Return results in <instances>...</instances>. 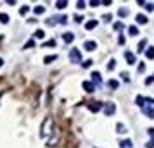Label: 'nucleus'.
Returning <instances> with one entry per match:
<instances>
[{
    "label": "nucleus",
    "mask_w": 154,
    "mask_h": 148,
    "mask_svg": "<svg viewBox=\"0 0 154 148\" xmlns=\"http://www.w3.org/2000/svg\"><path fill=\"white\" fill-rule=\"evenodd\" d=\"M69 57H71L73 62H80V52L78 50H71V55Z\"/></svg>",
    "instance_id": "f257e3e1"
},
{
    "label": "nucleus",
    "mask_w": 154,
    "mask_h": 148,
    "mask_svg": "<svg viewBox=\"0 0 154 148\" xmlns=\"http://www.w3.org/2000/svg\"><path fill=\"white\" fill-rule=\"evenodd\" d=\"M88 109L95 112V110H99V109H101V103H99V102H92V105H88Z\"/></svg>",
    "instance_id": "f03ea898"
},
{
    "label": "nucleus",
    "mask_w": 154,
    "mask_h": 148,
    "mask_svg": "<svg viewBox=\"0 0 154 148\" xmlns=\"http://www.w3.org/2000/svg\"><path fill=\"white\" fill-rule=\"evenodd\" d=\"M95 26H97V21H90V22H87V24H85V28H87V30H92V28H95Z\"/></svg>",
    "instance_id": "7ed1b4c3"
},
{
    "label": "nucleus",
    "mask_w": 154,
    "mask_h": 148,
    "mask_svg": "<svg viewBox=\"0 0 154 148\" xmlns=\"http://www.w3.org/2000/svg\"><path fill=\"white\" fill-rule=\"evenodd\" d=\"M125 57H126V59H128V62H130V64H134V53H130V52H125Z\"/></svg>",
    "instance_id": "20e7f679"
},
{
    "label": "nucleus",
    "mask_w": 154,
    "mask_h": 148,
    "mask_svg": "<svg viewBox=\"0 0 154 148\" xmlns=\"http://www.w3.org/2000/svg\"><path fill=\"white\" fill-rule=\"evenodd\" d=\"M137 22H140V24H145V22H147V17L139 14V16H137Z\"/></svg>",
    "instance_id": "39448f33"
},
{
    "label": "nucleus",
    "mask_w": 154,
    "mask_h": 148,
    "mask_svg": "<svg viewBox=\"0 0 154 148\" xmlns=\"http://www.w3.org/2000/svg\"><path fill=\"white\" fill-rule=\"evenodd\" d=\"M85 48H87V50H93V48H95V43H93V41H87V43H85Z\"/></svg>",
    "instance_id": "423d86ee"
},
{
    "label": "nucleus",
    "mask_w": 154,
    "mask_h": 148,
    "mask_svg": "<svg viewBox=\"0 0 154 148\" xmlns=\"http://www.w3.org/2000/svg\"><path fill=\"white\" fill-rule=\"evenodd\" d=\"M120 145H121L123 148H126V147H132V141H130V139H126V141H121Z\"/></svg>",
    "instance_id": "0eeeda50"
},
{
    "label": "nucleus",
    "mask_w": 154,
    "mask_h": 148,
    "mask_svg": "<svg viewBox=\"0 0 154 148\" xmlns=\"http://www.w3.org/2000/svg\"><path fill=\"white\" fill-rule=\"evenodd\" d=\"M7 19H9L7 14H2V12H0V21H2V22H7Z\"/></svg>",
    "instance_id": "6e6552de"
},
{
    "label": "nucleus",
    "mask_w": 154,
    "mask_h": 148,
    "mask_svg": "<svg viewBox=\"0 0 154 148\" xmlns=\"http://www.w3.org/2000/svg\"><path fill=\"white\" fill-rule=\"evenodd\" d=\"M83 86L87 88V91H93V86H92V84H90V83H85Z\"/></svg>",
    "instance_id": "1a4fd4ad"
},
{
    "label": "nucleus",
    "mask_w": 154,
    "mask_h": 148,
    "mask_svg": "<svg viewBox=\"0 0 154 148\" xmlns=\"http://www.w3.org/2000/svg\"><path fill=\"white\" fill-rule=\"evenodd\" d=\"M64 40H66V41H71V40H73V35H71V33H66V35H64Z\"/></svg>",
    "instance_id": "9d476101"
},
{
    "label": "nucleus",
    "mask_w": 154,
    "mask_h": 148,
    "mask_svg": "<svg viewBox=\"0 0 154 148\" xmlns=\"http://www.w3.org/2000/svg\"><path fill=\"white\" fill-rule=\"evenodd\" d=\"M147 57H149V59H153V57H154V50H153V48L147 50Z\"/></svg>",
    "instance_id": "9b49d317"
},
{
    "label": "nucleus",
    "mask_w": 154,
    "mask_h": 148,
    "mask_svg": "<svg viewBox=\"0 0 154 148\" xmlns=\"http://www.w3.org/2000/svg\"><path fill=\"white\" fill-rule=\"evenodd\" d=\"M109 86H111V88H116V86H118V83H116V81H109Z\"/></svg>",
    "instance_id": "f8f14e48"
},
{
    "label": "nucleus",
    "mask_w": 154,
    "mask_h": 148,
    "mask_svg": "<svg viewBox=\"0 0 154 148\" xmlns=\"http://www.w3.org/2000/svg\"><path fill=\"white\" fill-rule=\"evenodd\" d=\"M90 64H92V60H85V62H83V66H85V67H88Z\"/></svg>",
    "instance_id": "ddd939ff"
},
{
    "label": "nucleus",
    "mask_w": 154,
    "mask_h": 148,
    "mask_svg": "<svg viewBox=\"0 0 154 148\" xmlns=\"http://www.w3.org/2000/svg\"><path fill=\"white\" fill-rule=\"evenodd\" d=\"M35 12H36V14H42V12H43V9H42V7H36V9H35Z\"/></svg>",
    "instance_id": "4468645a"
},
{
    "label": "nucleus",
    "mask_w": 154,
    "mask_h": 148,
    "mask_svg": "<svg viewBox=\"0 0 154 148\" xmlns=\"http://www.w3.org/2000/svg\"><path fill=\"white\" fill-rule=\"evenodd\" d=\"M57 5H59V9H64V5H66V2H59Z\"/></svg>",
    "instance_id": "2eb2a0df"
},
{
    "label": "nucleus",
    "mask_w": 154,
    "mask_h": 148,
    "mask_svg": "<svg viewBox=\"0 0 154 148\" xmlns=\"http://www.w3.org/2000/svg\"><path fill=\"white\" fill-rule=\"evenodd\" d=\"M130 33H132V35H137V28H130Z\"/></svg>",
    "instance_id": "dca6fc26"
},
{
    "label": "nucleus",
    "mask_w": 154,
    "mask_h": 148,
    "mask_svg": "<svg viewBox=\"0 0 154 148\" xmlns=\"http://www.w3.org/2000/svg\"><path fill=\"white\" fill-rule=\"evenodd\" d=\"M2 62H4V60H2V59H0V66H2Z\"/></svg>",
    "instance_id": "f3484780"
}]
</instances>
